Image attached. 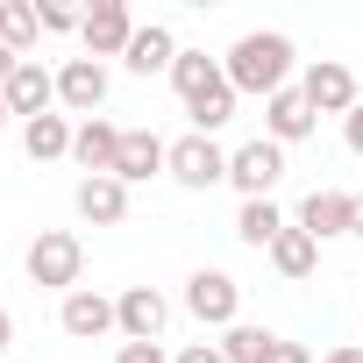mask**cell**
<instances>
[{"label":"cell","instance_id":"cell-1","mask_svg":"<svg viewBox=\"0 0 363 363\" xmlns=\"http://www.w3.org/2000/svg\"><path fill=\"white\" fill-rule=\"evenodd\" d=\"M292 57H299V50H292L285 29H250V36H235V50L221 57V72H228L235 93H264V100H271V93L292 86Z\"/></svg>","mask_w":363,"mask_h":363},{"label":"cell","instance_id":"cell-2","mask_svg":"<svg viewBox=\"0 0 363 363\" xmlns=\"http://www.w3.org/2000/svg\"><path fill=\"white\" fill-rule=\"evenodd\" d=\"M22 271H29V285H43V292H79V271H86V242H79L72 228H43V235L29 242Z\"/></svg>","mask_w":363,"mask_h":363},{"label":"cell","instance_id":"cell-3","mask_svg":"<svg viewBox=\"0 0 363 363\" xmlns=\"http://www.w3.org/2000/svg\"><path fill=\"white\" fill-rule=\"evenodd\" d=\"M278 178H285V143L257 135V143L228 150V186H235L242 200H271V193H278Z\"/></svg>","mask_w":363,"mask_h":363},{"label":"cell","instance_id":"cell-4","mask_svg":"<svg viewBox=\"0 0 363 363\" xmlns=\"http://www.w3.org/2000/svg\"><path fill=\"white\" fill-rule=\"evenodd\" d=\"M164 178H178L186 193H214V186H228V150H221L214 135H178Z\"/></svg>","mask_w":363,"mask_h":363},{"label":"cell","instance_id":"cell-5","mask_svg":"<svg viewBox=\"0 0 363 363\" xmlns=\"http://www.w3.org/2000/svg\"><path fill=\"white\" fill-rule=\"evenodd\" d=\"M186 313H193L200 328H235V320H242V285H235L228 271H193V278H186Z\"/></svg>","mask_w":363,"mask_h":363},{"label":"cell","instance_id":"cell-6","mask_svg":"<svg viewBox=\"0 0 363 363\" xmlns=\"http://www.w3.org/2000/svg\"><path fill=\"white\" fill-rule=\"evenodd\" d=\"M135 15H128V0H93V15L79 22V36H86V57H128V43H135Z\"/></svg>","mask_w":363,"mask_h":363},{"label":"cell","instance_id":"cell-7","mask_svg":"<svg viewBox=\"0 0 363 363\" xmlns=\"http://www.w3.org/2000/svg\"><path fill=\"white\" fill-rule=\"evenodd\" d=\"M299 93H306L313 114H342V121H349V107H356V72L335 65V57H313L306 79H299Z\"/></svg>","mask_w":363,"mask_h":363},{"label":"cell","instance_id":"cell-8","mask_svg":"<svg viewBox=\"0 0 363 363\" xmlns=\"http://www.w3.org/2000/svg\"><path fill=\"white\" fill-rule=\"evenodd\" d=\"M57 328H65L72 342H100V335H114V328H121V313H114V299H107V292L79 285V292H65V306H57Z\"/></svg>","mask_w":363,"mask_h":363},{"label":"cell","instance_id":"cell-9","mask_svg":"<svg viewBox=\"0 0 363 363\" xmlns=\"http://www.w3.org/2000/svg\"><path fill=\"white\" fill-rule=\"evenodd\" d=\"M57 107H72V114H100L107 107V65L100 57H65V72H57Z\"/></svg>","mask_w":363,"mask_h":363},{"label":"cell","instance_id":"cell-10","mask_svg":"<svg viewBox=\"0 0 363 363\" xmlns=\"http://www.w3.org/2000/svg\"><path fill=\"white\" fill-rule=\"evenodd\" d=\"M157 171H171V143L157 128H128L121 135V157H114V178H121V186H150Z\"/></svg>","mask_w":363,"mask_h":363},{"label":"cell","instance_id":"cell-11","mask_svg":"<svg viewBox=\"0 0 363 363\" xmlns=\"http://www.w3.org/2000/svg\"><path fill=\"white\" fill-rule=\"evenodd\" d=\"M114 313H121V335H128V342H164L171 299H164L157 285H128V292L114 299Z\"/></svg>","mask_w":363,"mask_h":363},{"label":"cell","instance_id":"cell-12","mask_svg":"<svg viewBox=\"0 0 363 363\" xmlns=\"http://www.w3.org/2000/svg\"><path fill=\"white\" fill-rule=\"evenodd\" d=\"M0 93H8V107H15L22 121H36V114L57 107V72H43L36 57H22V65L8 72V86H0Z\"/></svg>","mask_w":363,"mask_h":363},{"label":"cell","instance_id":"cell-13","mask_svg":"<svg viewBox=\"0 0 363 363\" xmlns=\"http://www.w3.org/2000/svg\"><path fill=\"white\" fill-rule=\"evenodd\" d=\"M313 128H320V114L306 107V93H299V86H285V93H271V100H264V135H271V143H285V150H292V143H306Z\"/></svg>","mask_w":363,"mask_h":363},{"label":"cell","instance_id":"cell-14","mask_svg":"<svg viewBox=\"0 0 363 363\" xmlns=\"http://www.w3.org/2000/svg\"><path fill=\"white\" fill-rule=\"evenodd\" d=\"M121 135H128V128H114L107 114H93V121H79V128H72V157L86 164V178H114Z\"/></svg>","mask_w":363,"mask_h":363},{"label":"cell","instance_id":"cell-15","mask_svg":"<svg viewBox=\"0 0 363 363\" xmlns=\"http://www.w3.org/2000/svg\"><path fill=\"white\" fill-rule=\"evenodd\" d=\"M72 207H79L86 228H121L128 221V186H121V178H79Z\"/></svg>","mask_w":363,"mask_h":363},{"label":"cell","instance_id":"cell-16","mask_svg":"<svg viewBox=\"0 0 363 363\" xmlns=\"http://www.w3.org/2000/svg\"><path fill=\"white\" fill-rule=\"evenodd\" d=\"M349 221H356V193H306L292 228H306L313 242H335V235H349Z\"/></svg>","mask_w":363,"mask_h":363},{"label":"cell","instance_id":"cell-17","mask_svg":"<svg viewBox=\"0 0 363 363\" xmlns=\"http://www.w3.org/2000/svg\"><path fill=\"white\" fill-rule=\"evenodd\" d=\"M135 79H157V72H171L178 65V36L164 29V22H143L135 29V43H128V57H121Z\"/></svg>","mask_w":363,"mask_h":363},{"label":"cell","instance_id":"cell-18","mask_svg":"<svg viewBox=\"0 0 363 363\" xmlns=\"http://www.w3.org/2000/svg\"><path fill=\"white\" fill-rule=\"evenodd\" d=\"M186 114H193V135H214V128H228V121H235V86H228V72H221L214 86H200V93L186 100Z\"/></svg>","mask_w":363,"mask_h":363},{"label":"cell","instance_id":"cell-19","mask_svg":"<svg viewBox=\"0 0 363 363\" xmlns=\"http://www.w3.org/2000/svg\"><path fill=\"white\" fill-rule=\"evenodd\" d=\"M22 150H29V164H57V157H72V121H65V114H36V121H22Z\"/></svg>","mask_w":363,"mask_h":363},{"label":"cell","instance_id":"cell-20","mask_svg":"<svg viewBox=\"0 0 363 363\" xmlns=\"http://www.w3.org/2000/svg\"><path fill=\"white\" fill-rule=\"evenodd\" d=\"M264 257H271V271H278V278H313V264H320V242H313L306 228H285V235H278Z\"/></svg>","mask_w":363,"mask_h":363},{"label":"cell","instance_id":"cell-21","mask_svg":"<svg viewBox=\"0 0 363 363\" xmlns=\"http://www.w3.org/2000/svg\"><path fill=\"white\" fill-rule=\"evenodd\" d=\"M285 228H292V221L278 214V200H242V214H235V235H242L250 250H271Z\"/></svg>","mask_w":363,"mask_h":363},{"label":"cell","instance_id":"cell-22","mask_svg":"<svg viewBox=\"0 0 363 363\" xmlns=\"http://www.w3.org/2000/svg\"><path fill=\"white\" fill-rule=\"evenodd\" d=\"M36 36H43V15L29 8V0H0V43H8L15 57H29Z\"/></svg>","mask_w":363,"mask_h":363},{"label":"cell","instance_id":"cell-23","mask_svg":"<svg viewBox=\"0 0 363 363\" xmlns=\"http://www.w3.org/2000/svg\"><path fill=\"white\" fill-rule=\"evenodd\" d=\"M221 79V65L207 57V50H178V65H171V86H178V100H193L200 86H214Z\"/></svg>","mask_w":363,"mask_h":363},{"label":"cell","instance_id":"cell-24","mask_svg":"<svg viewBox=\"0 0 363 363\" xmlns=\"http://www.w3.org/2000/svg\"><path fill=\"white\" fill-rule=\"evenodd\" d=\"M271 342H278L271 328H250V320H235V328L221 335V356H228V363H264V349H271Z\"/></svg>","mask_w":363,"mask_h":363},{"label":"cell","instance_id":"cell-25","mask_svg":"<svg viewBox=\"0 0 363 363\" xmlns=\"http://www.w3.org/2000/svg\"><path fill=\"white\" fill-rule=\"evenodd\" d=\"M114 363H171V356H164V342H121Z\"/></svg>","mask_w":363,"mask_h":363},{"label":"cell","instance_id":"cell-26","mask_svg":"<svg viewBox=\"0 0 363 363\" xmlns=\"http://www.w3.org/2000/svg\"><path fill=\"white\" fill-rule=\"evenodd\" d=\"M36 15H43V36H72V29L86 22V15H72V8H36Z\"/></svg>","mask_w":363,"mask_h":363},{"label":"cell","instance_id":"cell-27","mask_svg":"<svg viewBox=\"0 0 363 363\" xmlns=\"http://www.w3.org/2000/svg\"><path fill=\"white\" fill-rule=\"evenodd\" d=\"M171 363H228V356H221V342H193V349H178Z\"/></svg>","mask_w":363,"mask_h":363},{"label":"cell","instance_id":"cell-28","mask_svg":"<svg viewBox=\"0 0 363 363\" xmlns=\"http://www.w3.org/2000/svg\"><path fill=\"white\" fill-rule=\"evenodd\" d=\"M264 363H313V356H306V349H299V342H285V335H278V342H271V349H264Z\"/></svg>","mask_w":363,"mask_h":363},{"label":"cell","instance_id":"cell-29","mask_svg":"<svg viewBox=\"0 0 363 363\" xmlns=\"http://www.w3.org/2000/svg\"><path fill=\"white\" fill-rule=\"evenodd\" d=\"M342 143H349V150H356V157H363V100H356V107H349V121H342Z\"/></svg>","mask_w":363,"mask_h":363},{"label":"cell","instance_id":"cell-30","mask_svg":"<svg viewBox=\"0 0 363 363\" xmlns=\"http://www.w3.org/2000/svg\"><path fill=\"white\" fill-rule=\"evenodd\" d=\"M320 363H363V349H356V342H349V349H328V356H320Z\"/></svg>","mask_w":363,"mask_h":363},{"label":"cell","instance_id":"cell-31","mask_svg":"<svg viewBox=\"0 0 363 363\" xmlns=\"http://www.w3.org/2000/svg\"><path fill=\"white\" fill-rule=\"evenodd\" d=\"M0 349H15V313L0 306Z\"/></svg>","mask_w":363,"mask_h":363},{"label":"cell","instance_id":"cell-32","mask_svg":"<svg viewBox=\"0 0 363 363\" xmlns=\"http://www.w3.org/2000/svg\"><path fill=\"white\" fill-rule=\"evenodd\" d=\"M15 65H22V57H15L8 43H0V86H8V72H15Z\"/></svg>","mask_w":363,"mask_h":363},{"label":"cell","instance_id":"cell-33","mask_svg":"<svg viewBox=\"0 0 363 363\" xmlns=\"http://www.w3.org/2000/svg\"><path fill=\"white\" fill-rule=\"evenodd\" d=\"M349 235H356V242H363V193H356V221H349Z\"/></svg>","mask_w":363,"mask_h":363},{"label":"cell","instance_id":"cell-34","mask_svg":"<svg viewBox=\"0 0 363 363\" xmlns=\"http://www.w3.org/2000/svg\"><path fill=\"white\" fill-rule=\"evenodd\" d=\"M8 121H15V107H8V93H0V128H8Z\"/></svg>","mask_w":363,"mask_h":363}]
</instances>
